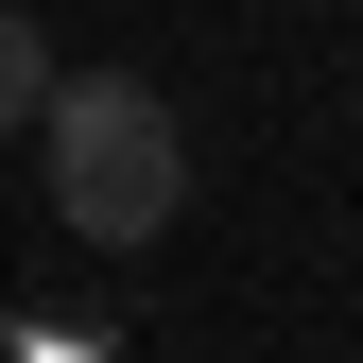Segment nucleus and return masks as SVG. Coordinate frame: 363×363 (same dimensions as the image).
<instances>
[{
  "label": "nucleus",
  "instance_id": "nucleus-2",
  "mask_svg": "<svg viewBox=\"0 0 363 363\" xmlns=\"http://www.w3.org/2000/svg\"><path fill=\"white\" fill-rule=\"evenodd\" d=\"M35 104H52V35H35V18H18V0H0V139H18V121H35Z\"/></svg>",
  "mask_w": 363,
  "mask_h": 363
},
{
  "label": "nucleus",
  "instance_id": "nucleus-1",
  "mask_svg": "<svg viewBox=\"0 0 363 363\" xmlns=\"http://www.w3.org/2000/svg\"><path fill=\"white\" fill-rule=\"evenodd\" d=\"M35 191H52L69 242H173L191 208V121H173L156 69H52L35 104Z\"/></svg>",
  "mask_w": 363,
  "mask_h": 363
}]
</instances>
